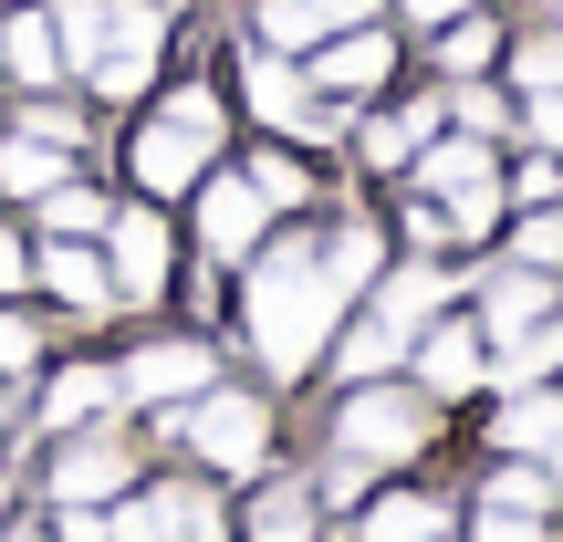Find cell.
Wrapping results in <instances>:
<instances>
[{
	"mask_svg": "<svg viewBox=\"0 0 563 542\" xmlns=\"http://www.w3.org/2000/svg\"><path fill=\"white\" fill-rule=\"evenodd\" d=\"M241 323H251V355L272 365V376H313V355L334 344V313L355 292L334 281V262H323L313 230H282V241L241 251Z\"/></svg>",
	"mask_w": 563,
	"mask_h": 542,
	"instance_id": "6da1fadb",
	"label": "cell"
},
{
	"mask_svg": "<svg viewBox=\"0 0 563 542\" xmlns=\"http://www.w3.org/2000/svg\"><path fill=\"white\" fill-rule=\"evenodd\" d=\"M21 136H42V146L74 157V146H84V115H74V104H21Z\"/></svg>",
	"mask_w": 563,
	"mask_h": 542,
	"instance_id": "4dcf8cb0",
	"label": "cell"
},
{
	"mask_svg": "<svg viewBox=\"0 0 563 542\" xmlns=\"http://www.w3.org/2000/svg\"><path fill=\"white\" fill-rule=\"evenodd\" d=\"M167 439H188L209 469L251 480V469H272V407L251 386H199L188 407H167Z\"/></svg>",
	"mask_w": 563,
	"mask_h": 542,
	"instance_id": "3957f363",
	"label": "cell"
},
{
	"mask_svg": "<svg viewBox=\"0 0 563 542\" xmlns=\"http://www.w3.org/2000/svg\"><path fill=\"white\" fill-rule=\"evenodd\" d=\"M104 220H115L104 188H84V178H53V188H42V230H63V241H95Z\"/></svg>",
	"mask_w": 563,
	"mask_h": 542,
	"instance_id": "603a6c76",
	"label": "cell"
},
{
	"mask_svg": "<svg viewBox=\"0 0 563 542\" xmlns=\"http://www.w3.org/2000/svg\"><path fill=\"white\" fill-rule=\"evenodd\" d=\"M511 74H522L532 95H553V84H563V32H543V42H522V53H511Z\"/></svg>",
	"mask_w": 563,
	"mask_h": 542,
	"instance_id": "d6a6232c",
	"label": "cell"
},
{
	"mask_svg": "<svg viewBox=\"0 0 563 542\" xmlns=\"http://www.w3.org/2000/svg\"><path fill=\"white\" fill-rule=\"evenodd\" d=\"M199 241L220 251V262H241V251L272 241V199L251 188V167L241 178H199Z\"/></svg>",
	"mask_w": 563,
	"mask_h": 542,
	"instance_id": "8fae6325",
	"label": "cell"
},
{
	"mask_svg": "<svg viewBox=\"0 0 563 542\" xmlns=\"http://www.w3.org/2000/svg\"><path fill=\"white\" fill-rule=\"evenodd\" d=\"M407 355H418V397H470V386H481V323L470 313H428L418 334H407Z\"/></svg>",
	"mask_w": 563,
	"mask_h": 542,
	"instance_id": "52a82bcc",
	"label": "cell"
},
{
	"mask_svg": "<svg viewBox=\"0 0 563 542\" xmlns=\"http://www.w3.org/2000/svg\"><path fill=\"white\" fill-rule=\"evenodd\" d=\"M522 262H532V272L563 262V220H553V209H532V220H522Z\"/></svg>",
	"mask_w": 563,
	"mask_h": 542,
	"instance_id": "e575fe53",
	"label": "cell"
},
{
	"mask_svg": "<svg viewBox=\"0 0 563 542\" xmlns=\"http://www.w3.org/2000/svg\"><path fill=\"white\" fill-rule=\"evenodd\" d=\"M104 272H115V302H157L167 292V220L157 209H115L104 220Z\"/></svg>",
	"mask_w": 563,
	"mask_h": 542,
	"instance_id": "30bf717a",
	"label": "cell"
},
{
	"mask_svg": "<svg viewBox=\"0 0 563 542\" xmlns=\"http://www.w3.org/2000/svg\"><path fill=\"white\" fill-rule=\"evenodd\" d=\"M115 386L125 397H146V407H188L199 397V386H220V355H209V344H136V355L115 365Z\"/></svg>",
	"mask_w": 563,
	"mask_h": 542,
	"instance_id": "9c48e42d",
	"label": "cell"
},
{
	"mask_svg": "<svg viewBox=\"0 0 563 542\" xmlns=\"http://www.w3.org/2000/svg\"><path fill=\"white\" fill-rule=\"evenodd\" d=\"M53 532H63V542H104V511H95V501H63Z\"/></svg>",
	"mask_w": 563,
	"mask_h": 542,
	"instance_id": "74e56055",
	"label": "cell"
},
{
	"mask_svg": "<svg viewBox=\"0 0 563 542\" xmlns=\"http://www.w3.org/2000/svg\"><path fill=\"white\" fill-rule=\"evenodd\" d=\"M21 281H32V251H21L11 230H0V292H21Z\"/></svg>",
	"mask_w": 563,
	"mask_h": 542,
	"instance_id": "f35d334b",
	"label": "cell"
},
{
	"mask_svg": "<svg viewBox=\"0 0 563 542\" xmlns=\"http://www.w3.org/2000/svg\"><path fill=\"white\" fill-rule=\"evenodd\" d=\"M490 449L553 460V449H563V397H543V386H511V397H501V428H490Z\"/></svg>",
	"mask_w": 563,
	"mask_h": 542,
	"instance_id": "e0dca14e",
	"label": "cell"
},
{
	"mask_svg": "<svg viewBox=\"0 0 563 542\" xmlns=\"http://www.w3.org/2000/svg\"><path fill=\"white\" fill-rule=\"evenodd\" d=\"M241 104H251V125H272L282 146H334L344 136V104L323 95L292 53H251L241 63Z\"/></svg>",
	"mask_w": 563,
	"mask_h": 542,
	"instance_id": "277c9868",
	"label": "cell"
},
{
	"mask_svg": "<svg viewBox=\"0 0 563 542\" xmlns=\"http://www.w3.org/2000/svg\"><path fill=\"white\" fill-rule=\"evenodd\" d=\"M397 11L418 21V32H439V21H449V11H470V0H397Z\"/></svg>",
	"mask_w": 563,
	"mask_h": 542,
	"instance_id": "ab89813d",
	"label": "cell"
},
{
	"mask_svg": "<svg viewBox=\"0 0 563 542\" xmlns=\"http://www.w3.org/2000/svg\"><path fill=\"white\" fill-rule=\"evenodd\" d=\"M0 542H42V532H32V522H21V532H0Z\"/></svg>",
	"mask_w": 563,
	"mask_h": 542,
	"instance_id": "b9f144b4",
	"label": "cell"
},
{
	"mask_svg": "<svg viewBox=\"0 0 563 542\" xmlns=\"http://www.w3.org/2000/svg\"><path fill=\"white\" fill-rule=\"evenodd\" d=\"M439 104H449V125H460V136H511V104H501V95H490V84H470V74H460V84H449V95H439Z\"/></svg>",
	"mask_w": 563,
	"mask_h": 542,
	"instance_id": "484cf974",
	"label": "cell"
},
{
	"mask_svg": "<svg viewBox=\"0 0 563 542\" xmlns=\"http://www.w3.org/2000/svg\"><path fill=\"white\" fill-rule=\"evenodd\" d=\"M418 188H439V209H449V230L460 241H481L490 220H501V167H490V136H428L418 146Z\"/></svg>",
	"mask_w": 563,
	"mask_h": 542,
	"instance_id": "8992f818",
	"label": "cell"
},
{
	"mask_svg": "<svg viewBox=\"0 0 563 542\" xmlns=\"http://www.w3.org/2000/svg\"><path fill=\"white\" fill-rule=\"evenodd\" d=\"M449 292H460V281H449L439 262H397V272H376V313L397 323V334H418L428 313H449Z\"/></svg>",
	"mask_w": 563,
	"mask_h": 542,
	"instance_id": "2e32d148",
	"label": "cell"
},
{
	"mask_svg": "<svg viewBox=\"0 0 563 542\" xmlns=\"http://www.w3.org/2000/svg\"><path fill=\"white\" fill-rule=\"evenodd\" d=\"M313 480H262V501L241 511V542H313Z\"/></svg>",
	"mask_w": 563,
	"mask_h": 542,
	"instance_id": "ac0fdd59",
	"label": "cell"
},
{
	"mask_svg": "<svg viewBox=\"0 0 563 542\" xmlns=\"http://www.w3.org/2000/svg\"><path fill=\"white\" fill-rule=\"evenodd\" d=\"M125 386H115V365H63L53 376V397H42V428H84V418H104Z\"/></svg>",
	"mask_w": 563,
	"mask_h": 542,
	"instance_id": "d6986e66",
	"label": "cell"
},
{
	"mask_svg": "<svg viewBox=\"0 0 563 542\" xmlns=\"http://www.w3.org/2000/svg\"><path fill=\"white\" fill-rule=\"evenodd\" d=\"M428 439H439V407H428L418 386H386V376L344 386V407H334V449H355L365 469H376V460H418Z\"/></svg>",
	"mask_w": 563,
	"mask_h": 542,
	"instance_id": "5b68a950",
	"label": "cell"
},
{
	"mask_svg": "<svg viewBox=\"0 0 563 542\" xmlns=\"http://www.w3.org/2000/svg\"><path fill=\"white\" fill-rule=\"evenodd\" d=\"M543 313H563L543 272H490V281H481V313H470V323H481V344H511V334H532Z\"/></svg>",
	"mask_w": 563,
	"mask_h": 542,
	"instance_id": "4fadbf2b",
	"label": "cell"
},
{
	"mask_svg": "<svg viewBox=\"0 0 563 542\" xmlns=\"http://www.w3.org/2000/svg\"><path fill=\"white\" fill-rule=\"evenodd\" d=\"M42 281H53L63 302H74V313H104V302H115V272H104V251L95 241H42Z\"/></svg>",
	"mask_w": 563,
	"mask_h": 542,
	"instance_id": "9a60e30c",
	"label": "cell"
},
{
	"mask_svg": "<svg viewBox=\"0 0 563 542\" xmlns=\"http://www.w3.org/2000/svg\"><path fill=\"white\" fill-rule=\"evenodd\" d=\"M157 42H167V21L146 11V0H115V32H104V53L84 63V84H95V95H146V74H157Z\"/></svg>",
	"mask_w": 563,
	"mask_h": 542,
	"instance_id": "ba28073f",
	"label": "cell"
},
{
	"mask_svg": "<svg viewBox=\"0 0 563 542\" xmlns=\"http://www.w3.org/2000/svg\"><path fill=\"white\" fill-rule=\"evenodd\" d=\"M220 136H230V104L209 95V84H178L167 115L136 125V188L146 199H188V188L209 178V157H220Z\"/></svg>",
	"mask_w": 563,
	"mask_h": 542,
	"instance_id": "7a4b0ae2",
	"label": "cell"
},
{
	"mask_svg": "<svg viewBox=\"0 0 563 542\" xmlns=\"http://www.w3.org/2000/svg\"><path fill=\"white\" fill-rule=\"evenodd\" d=\"M490 53H501V21H481V11H449L439 21V63H449V74H481Z\"/></svg>",
	"mask_w": 563,
	"mask_h": 542,
	"instance_id": "cb8c5ba5",
	"label": "cell"
},
{
	"mask_svg": "<svg viewBox=\"0 0 563 542\" xmlns=\"http://www.w3.org/2000/svg\"><path fill=\"white\" fill-rule=\"evenodd\" d=\"M470 542H553L543 532V511H501V501H481V532Z\"/></svg>",
	"mask_w": 563,
	"mask_h": 542,
	"instance_id": "836d02e7",
	"label": "cell"
},
{
	"mask_svg": "<svg viewBox=\"0 0 563 542\" xmlns=\"http://www.w3.org/2000/svg\"><path fill=\"white\" fill-rule=\"evenodd\" d=\"M397 355H407V334H397V323H386V313H365L355 334H344L334 376H344V386H365V376H397Z\"/></svg>",
	"mask_w": 563,
	"mask_h": 542,
	"instance_id": "44dd1931",
	"label": "cell"
},
{
	"mask_svg": "<svg viewBox=\"0 0 563 542\" xmlns=\"http://www.w3.org/2000/svg\"><path fill=\"white\" fill-rule=\"evenodd\" d=\"M355 146H365L376 167H407V157H418V136H407V115H376V125H355Z\"/></svg>",
	"mask_w": 563,
	"mask_h": 542,
	"instance_id": "1f68e13d",
	"label": "cell"
},
{
	"mask_svg": "<svg viewBox=\"0 0 563 542\" xmlns=\"http://www.w3.org/2000/svg\"><path fill=\"white\" fill-rule=\"evenodd\" d=\"M32 355H42V344H32V323H21V313H0V376H21Z\"/></svg>",
	"mask_w": 563,
	"mask_h": 542,
	"instance_id": "d590c367",
	"label": "cell"
},
{
	"mask_svg": "<svg viewBox=\"0 0 563 542\" xmlns=\"http://www.w3.org/2000/svg\"><path fill=\"white\" fill-rule=\"evenodd\" d=\"M323 262H334L344 292H365V281H376V220H344L334 241H323Z\"/></svg>",
	"mask_w": 563,
	"mask_h": 542,
	"instance_id": "83f0119b",
	"label": "cell"
},
{
	"mask_svg": "<svg viewBox=\"0 0 563 542\" xmlns=\"http://www.w3.org/2000/svg\"><path fill=\"white\" fill-rule=\"evenodd\" d=\"M0 63H11L21 84H53V74H63V42H53V11H11V21H0Z\"/></svg>",
	"mask_w": 563,
	"mask_h": 542,
	"instance_id": "ffe728a7",
	"label": "cell"
},
{
	"mask_svg": "<svg viewBox=\"0 0 563 542\" xmlns=\"http://www.w3.org/2000/svg\"><path fill=\"white\" fill-rule=\"evenodd\" d=\"M553 490H563V449H553Z\"/></svg>",
	"mask_w": 563,
	"mask_h": 542,
	"instance_id": "7bdbcfd3",
	"label": "cell"
},
{
	"mask_svg": "<svg viewBox=\"0 0 563 542\" xmlns=\"http://www.w3.org/2000/svg\"><path fill=\"white\" fill-rule=\"evenodd\" d=\"M501 199H522V209H553V199H563V157H553V146H543V157H522V178H511Z\"/></svg>",
	"mask_w": 563,
	"mask_h": 542,
	"instance_id": "f546056e",
	"label": "cell"
},
{
	"mask_svg": "<svg viewBox=\"0 0 563 542\" xmlns=\"http://www.w3.org/2000/svg\"><path fill=\"white\" fill-rule=\"evenodd\" d=\"M115 490H125V439L53 449V501H115Z\"/></svg>",
	"mask_w": 563,
	"mask_h": 542,
	"instance_id": "5bb4252c",
	"label": "cell"
},
{
	"mask_svg": "<svg viewBox=\"0 0 563 542\" xmlns=\"http://www.w3.org/2000/svg\"><path fill=\"white\" fill-rule=\"evenodd\" d=\"M53 178H63V146H42V136H11V146H0V188H21V199H42Z\"/></svg>",
	"mask_w": 563,
	"mask_h": 542,
	"instance_id": "4316f807",
	"label": "cell"
},
{
	"mask_svg": "<svg viewBox=\"0 0 563 542\" xmlns=\"http://www.w3.org/2000/svg\"><path fill=\"white\" fill-rule=\"evenodd\" d=\"M313 11H323V21L344 32V21H376V0H313Z\"/></svg>",
	"mask_w": 563,
	"mask_h": 542,
	"instance_id": "60d3db41",
	"label": "cell"
},
{
	"mask_svg": "<svg viewBox=\"0 0 563 542\" xmlns=\"http://www.w3.org/2000/svg\"><path fill=\"white\" fill-rule=\"evenodd\" d=\"M251 188H262L272 209H302V199H313V178H302V157H282V146H272V157H251Z\"/></svg>",
	"mask_w": 563,
	"mask_h": 542,
	"instance_id": "f1b7e54d",
	"label": "cell"
},
{
	"mask_svg": "<svg viewBox=\"0 0 563 542\" xmlns=\"http://www.w3.org/2000/svg\"><path fill=\"white\" fill-rule=\"evenodd\" d=\"M323 32H334V21H323L313 0H262V53H313Z\"/></svg>",
	"mask_w": 563,
	"mask_h": 542,
	"instance_id": "d4e9b609",
	"label": "cell"
},
{
	"mask_svg": "<svg viewBox=\"0 0 563 542\" xmlns=\"http://www.w3.org/2000/svg\"><path fill=\"white\" fill-rule=\"evenodd\" d=\"M386 74H397V42H386L376 21H344L334 42H313V84L323 95H376Z\"/></svg>",
	"mask_w": 563,
	"mask_h": 542,
	"instance_id": "7c38bea8",
	"label": "cell"
},
{
	"mask_svg": "<svg viewBox=\"0 0 563 542\" xmlns=\"http://www.w3.org/2000/svg\"><path fill=\"white\" fill-rule=\"evenodd\" d=\"M522 125H532V136H543L553 157H563V84H553V95H532V115H522Z\"/></svg>",
	"mask_w": 563,
	"mask_h": 542,
	"instance_id": "8d00e7d4",
	"label": "cell"
},
{
	"mask_svg": "<svg viewBox=\"0 0 563 542\" xmlns=\"http://www.w3.org/2000/svg\"><path fill=\"white\" fill-rule=\"evenodd\" d=\"M481 501H501V511H553L563 490H553V469H543V460L501 449V460H490V490H481Z\"/></svg>",
	"mask_w": 563,
	"mask_h": 542,
	"instance_id": "7402d4cb",
	"label": "cell"
}]
</instances>
